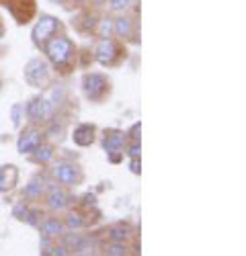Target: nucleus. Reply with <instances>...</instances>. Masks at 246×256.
I'll use <instances>...</instances> for the list:
<instances>
[{
	"mask_svg": "<svg viewBox=\"0 0 246 256\" xmlns=\"http://www.w3.org/2000/svg\"><path fill=\"white\" fill-rule=\"evenodd\" d=\"M46 54L56 66H64L74 56V44L68 37H54L46 41Z\"/></svg>",
	"mask_w": 246,
	"mask_h": 256,
	"instance_id": "obj_1",
	"label": "nucleus"
},
{
	"mask_svg": "<svg viewBox=\"0 0 246 256\" xmlns=\"http://www.w3.org/2000/svg\"><path fill=\"white\" fill-rule=\"evenodd\" d=\"M23 74H25L27 84H31V86H35V88H44L46 84L50 82V68H48V64L44 60H37V58L27 64Z\"/></svg>",
	"mask_w": 246,
	"mask_h": 256,
	"instance_id": "obj_2",
	"label": "nucleus"
},
{
	"mask_svg": "<svg viewBox=\"0 0 246 256\" xmlns=\"http://www.w3.org/2000/svg\"><path fill=\"white\" fill-rule=\"evenodd\" d=\"M56 109V104L48 98V96H37V98H31L25 106V113L31 121H46L52 117Z\"/></svg>",
	"mask_w": 246,
	"mask_h": 256,
	"instance_id": "obj_3",
	"label": "nucleus"
},
{
	"mask_svg": "<svg viewBox=\"0 0 246 256\" xmlns=\"http://www.w3.org/2000/svg\"><path fill=\"white\" fill-rule=\"evenodd\" d=\"M82 88H84V94L90 100H100L107 94L109 82L102 74H86L84 78H82Z\"/></svg>",
	"mask_w": 246,
	"mask_h": 256,
	"instance_id": "obj_4",
	"label": "nucleus"
},
{
	"mask_svg": "<svg viewBox=\"0 0 246 256\" xmlns=\"http://www.w3.org/2000/svg\"><path fill=\"white\" fill-rule=\"evenodd\" d=\"M58 27H60V23H58V18H54V16H41L39 20H37V25L33 27V41L35 44H46V41H50L54 35H56V31H58Z\"/></svg>",
	"mask_w": 246,
	"mask_h": 256,
	"instance_id": "obj_5",
	"label": "nucleus"
},
{
	"mask_svg": "<svg viewBox=\"0 0 246 256\" xmlns=\"http://www.w3.org/2000/svg\"><path fill=\"white\" fill-rule=\"evenodd\" d=\"M41 142H44V132H39V130H35V127H31V130L20 134V138L16 142V150L20 154H31V152H35L37 148L41 146Z\"/></svg>",
	"mask_w": 246,
	"mask_h": 256,
	"instance_id": "obj_6",
	"label": "nucleus"
},
{
	"mask_svg": "<svg viewBox=\"0 0 246 256\" xmlns=\"http://www.w3.org/2000/svg\"><path fill=\"white\" fill-rule=\"evenodd\" d=\"M54 176L62 184H76L78 178H80V172H78V168L70 162H58L54 166Z\"/></svg>",
	"mask_w": 246,
	"mask_h": 256,
	"instance_id": "obj_7",
	"label": "nucleus"
},
{
	"mask_svg": "<svg viewBox=\"0 0 246 256\" xmlns=\"http://www.w3.org/2000/svg\"><path fill=\"white\" fill-rule=\"evenodd\" d=\"M94 56H96V62L102 64V66H109V64H113L115 56H117V48L111 39H102L100 44L96 46L94 50Z\"/></svg>",
	"mask_w": 246,
	"mask_h": 256,
	"instance_id": "obj_8",
	"label": "nucleus"
},
{
	"mask_svg": "<svg viewBox=\"0 0 246 256\" xmlns=\"http://www.w3.org/2000/svg\"><path fill=\"white\" fill-rule=\"evenodd\" d=\"M72 142L76 146H82V148H86L94 142V125L90 123H80L78 127H74V132H72Z\"/></svg>",
	"mask_w": 246,
	"mask_h": 256,
	"instance_id": "obj_9",
	"label": "nucleus"
},
{
	"mask_svg": "<svg viewBox=\"0 0 246 256\" xmlns=\"http://www.w3.org/2000/svg\"><path fill=\"white\" fill-rule=\"evenodd\" d=\"M123 144H126V134H123V132H105L102 148H105V152H107L109 156L121 152Z\"/></svg>",
	"mask_w": 246,
	"mask_h": 256,
	"instance_id": "obj_10",
	"label": "nucleus"
},
{
	"mask_svg": "<svg viewBox=\"0 0 246 256\" xmlns=\"http://www.w3.org/2000/svg\"><path fill=\"white\" fill-rule=\"evenodd\" d=\"M16 168L14 166H0V193H6V190H10L16 182Z\"/></svg>",
	"mask_w": 246,
	"mask_h": 256,
	"instance_id": "obj_11",
	"label": "nucleus"
},
{
	"mask_svg": "<svg viewBox=\"0 0 246 256\" xmlns=\"http://www.w3.org/2000/svg\"><path fill=\"white\" fill-rule=\"evenodd\" d=\"M48 205L54 209V211H62L66 205H68V195L64 193V188L60 186H52L50 188V197H48Z\"/></svg>",
	"mask_w": 246,
	"mask_h": 256,
	"instance_id": "obj_12",
	"label": "nucleus"
},
{
	"mask_svg": "<svg viewBox=\"0 0 246 256\" xmlns=\"http://www.w3.org/2000/svg\"><path fill=\"white\" fill-rule=\"evenodd\" d=\"M39 228H41V234H44V236H48V238H54V236H60V234H64V224H62L60 220H56V218H50V220H46V222H41Z\"/></svg>",
	"mask_w": 246,
	"mask_h": 256,
	"instance_id": "obj_13",
	"label": "nucleus"
},
{
	"mask_svg": "<svg viewBox=\"0 0 246 256\" xmlns=\"http://www.w3.org/2000/svg\"><path fill=\"white\" fill-rule=\"evenodd\" d=\"M113 31L119 35V37H130L132 33V20L128 16H121L113 23Z\"/></svg>",
	"mask_w": 246,
	"mask_h": 256,
	"instance_id": "obj_14",
	"label": "nucleus"
},
{
	"mask_svg": "<svg viewBox=\"0 0 246 256\" xmlns=\"http://www.w3.org/2000/svg\"><path fill=\"white\" fill-rule=\"evenodd\" d=\"M109 238L113 240V242H126L128 238H130V228L128 226H113L111 230H109Z\"/></svg>",
	"mask_w": 246,
	"mask_h": 256,
	"instance_id": "obj_15",
	"label": "nucleus"
},
{
	"mask_svg": "<svg viewBox=\"0 0 246 256\" xmlns=\"http://www.w3.org/2000/svg\"><path fill=\"white\" fill-rule=\"evenodd\" d=\"M44 182L41 180H31L29 184H27V188H25V197H29V199H39L41 197V193H44Z\"/></svg>",
	"mask_w": 246,
	"mask_h": 256,
	"instance_id": "obj_16",
	"label": "nucleus"
},
{
	"mask_svg": "<svg viewBox=\"0 0 246 256\" xmlns=\"http://www.w3.org/2000/svg\"><path fill=\"white\" fill-rule=\"evenodd\" d=\"M52 158H54V150L50 146H39L35 150V160L41 162V164H48Z\"/></svg>",
	"mask_w": 246,
	"mask_h": 256,
	"instance_id": "obj_17",
	"label": "nucleus"
},
{
	"mask_svg": "<svg viewBox=\"0 0 246 256\" xmlns=\"http://www.w3.org/2000/svg\"><path fill=\"white\" fill-rule=\"evenodd\" d=\"M23 111H25V106L20 104V102H14V104H12L10 117H12V125H14V127H20V121H23Z\"/></svg>",
	"mask_w": 246,
	"mask_h": 256,
	"instance_id": "obj_18",
	"label": "nucleus"
},
{
	"mask_svg": "<svg viewBox=\"0 0 246 256\" xmlns=\"http://www.w3.org/2000/svg\"><path fill=\"white\" fill-rule=\"evenodd\" d=\"M111 33H113V20H111V18H102L100 25H98V35H100L102 39H109Z\"/></svg>",
	"mask_w": 246,
	"mask_h": 256,
	"instance_id": "obj_19",
	"label": "nucleus"
},
{
	"mask_svg": "<svg viewBox=\"0 0 246 256\" xmlns=\"http://www.w3.org/2000/svg\"><path fill=\"white\" fill-rule=\"evenodd\" d=\"M134 0H109V8L115 10V12H121V10H126L132 6Z\"/></svg>",
	"mask_w": 246,
	"mask_h": 256,
	"instance_id": "obj_20",
	"label": "nucleus"
},
{
	"mask_svg": "<svg viewBox=\"0 0 246 256\" xmlns=\"http://www.w3.org/2000/svg\"><path fill=\"white\" fill-rule=\"evenodd\" d=\"M82 216L80 213H68V218H66V226L68 228H72V230H78V228H82Z\"/></svg>",
	"mask_w": 246,
	"mask_h": 256,
	"instance_id": "obj_21",
	"label": "nucleus"
},
{
	"mask_svg": "<svg viewBox=\"0 0 246 256\" xmlns=\"http://www.w3.org/2000/svg\"><path fill=\"white\" fill-rule=\"evenodd\" d=\"M107 254L109 256H126L128 250H126V246H123V242H115L113 246L107 248Z\"/></svg>",
	"mask_w": 246,
	"mask_h": 256,
	"instance_id": "obj_22",
	"label": "nucleus"
},
{
	"mask_svg": "<svg viewBox=\"0 0 246 256\" xmlns=\"http://www.w3.org/2000/svg\"><path fill=\"white\" fill-rule=\"evenodd\" d=\"M27 205L23 203V201H20V203H16L14 205V209H12V216L16 218V220H25V216H27Z\"/></svg>",
	"mask_w": 246,
	"mask_h": 256,
	"instance_id": "obj_23",
	"label": "nucleus"
},
{
	"mask_svg": "<svg viewBox=\"0 0 246 256\" xmlns=\"http://www.w3.org/2000/svg\"><path fill=\"white\" fill-rule=\"evenodd\" d=\"M39 216H41L39 209H31V211H27L25 222H27L29 226H39Z\"/></svg>",
	"mask_w": 246,
	"mask_h": 256,
	"instance_id": "obj_24",
	"label": "nucleus"
},
{
	"mask_svg": "<svg viewBox=\"0 0 246 256\" xmlns=\"http://www.w3.org/2000/svg\"><path fill=\"white\" fill-rule=\"evenodd\" d=\"M140 130H142V125H140V123H134L132 130H130V134H126V136H130L132 140H138V142H140Z\"/></svg>",
	"mask_w": 246,
	"mask_h": 256,
	"instance_id": "obj_25",
	"label": "nucleus"
},
{
	"mask_svg": "<svg viewBox=\"0 0 246 256\" xmlns=\"http://www.w3.org/2000/svg\"><path fill=\"white\" fill-rule=\"evenodd\" d=\"M130 158H140V142L134 140L130 146Z\"/></svg>",
	"mask_w": 246,
	"mask_h": 256,
	"instance_id": "obj_26",
	"label": "nucleus"
},
{
	"mask_svg": "<svg viewBox=\"0 0 246 256\" xmlns=\"http://www.w3.org/2000/svg\"><path fill=\"white\" fill-rule=\"evenodd\" d=\"M130 168H132V172H134V174H140V172H142L140 158H132V162H130Z\"/></svg>",
	"mask_w": 246,
	"mask_h": 256,
	"instance_id": "obj_27",
	"label": "nucleus"
},
{
	"mask_svg": "<svg viewBox=\"0 0 246 256\" xmlns=\"http://www.w3.org/2000/svg\"><path fill=\"white\" fill-rule=\"evenodd\" d=\"M0 37H2V27H0Z\"/></svg>",
	"mask_w": 246,
	"mask_h": 256,
	"instance_id": "obj_28",
	"label": "nucleus"
},
{
	"mask_svg": "<svg viewBox=\"0 0 246 256\" xmlns=\"http://www.w3.org/2000/svg\"><path fill=\"white\" fill-rule=\"evenodd\" d=\"M76 2H84V0H76Z\"/></svg>",
	"mask_w": 246,
	"mask_h": 256,
	"instance_id": "obj_29",
	"label": "nucleus"
}]
</instances>
